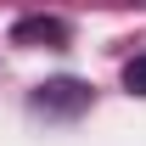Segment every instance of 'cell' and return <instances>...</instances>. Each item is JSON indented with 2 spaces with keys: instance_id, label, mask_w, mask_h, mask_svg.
Returning <instances> with one entry per match:
<instances>
[{
  "instance_id": "1",
  "label": "cell",
  "mask_w": 146,
  "mask_h": 146,
  "mask_svg": "<svg viewBox=\"0 0 146 146\" xmlns=\"http://www.w3.org/2000/svg\"><path fill=\"white\" fill-rule=\"evenodd\" d=\"M28 107L45 112V118H79V112L90 107V84L84 79H45V84H34Z\"/></svg>"
},
{
  "instance_id": "2",
  "label": "cell",
  "mask_w": 146,
  "mask_h": 146,
  "mask_svg": "<svg viewBox=\"0 0 146 146\" xmlns=\"http://www.w3.org/2000/svg\"><path fill=\"white\" fill-rule=\"evenodd\" d=\"M11 39L17 45H68V23L62 17H23L11 28Z\"/></svg>"
},
{
  "instance_id": "3",
  "label": "cell",
  "mask_w": 146,
  "mask_h": 146,
  "mask_svg": "<svg viewBox=\"0 0 146 146\" xmlns=\"http://www.w3.org/2000/svg\"><path fill=\"white\" fill-rule=\"evenodd\" d=\"M124 90H129V96H146V51L124 68Z\"/></svg>"
}]
</instances>
